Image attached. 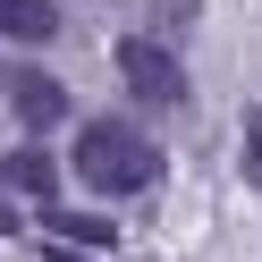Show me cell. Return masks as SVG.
Wrapping results in <instances>:
<instances>
[{
	"label": "cell",
	"instance_id": "6da1fadb",
	"mask_svg": "<svg viewBox=\"0 0 262 262\" xmlns=\"http://www.w3.org/2000/svg\"><path fill=\"white\" fill-rule=\"evenodd\" d=\"M76 178L93 194H144L161 178V144L127 119H85L76 127Z\"/></svg>",
	"mask_w": 262,
	"mask_h": 262
},
{
	"label": "cell",
	"instance_id": "7a4b0ae2",
	"mask_svg": "<svg viewBox=\"0 0 262 262\" xmlns=\"http://www.w3.org/2000/svg\"><path fill=\"white\" fill-rule=\"evenodd\" d=\"M119 76H127V93H136L144 110H186V68H178L169 42L127 34V42H119Z\"/></svg>",
	"mask_w": 262,
	"mask_h": 262
},
{
	"label": "cell",
	"instance_id": "3957f363",
	"mask_svg": "<svg viewBox=\"0 0 262 262\" xmlns=\"http://www.w3.org/2000/svg\"><path fill=\"white\" fill-rule=\"evenodd\" d=\"M9 102H17V119H26V127H59L68 85H59V76H42V68H26V76H9Z\"/></svg>",
	"mask_w": 262,
	"mask_h": 262
},
{
	"label": "cell",
	"instance_id": "277c9868",
	"mask_svg": "<svg viewBox=\"0 0 262 262\" xmlns=\"http://www.w3.org/2000/svg\"><path fill=\"white\" fill-rule=\"evenodd\" d=\"M42 228H51V245H76V254H102V245H119V228L102 220V211H42Z\"/></svg>",
	"mask_w": 262,
	"mask_h": 262
},
{
	"label": "cell",
	"instance_id": "5b68a950",
	"mask_svg": "<svg viewBox=\"0 0 262 262\" xmlns=\"http://www.w3.org/2000/svg\"><path fill=\"white\" fill-rule=\"evenodd\" d=\"M51 34H59L51 0H0V42H51Z\"/></svg>",
	"mask_w": 262,
	"mask_h": 262
},
{
	"label": "cell",
	"instance_id": "8992f818",
	"mask_svg": "<svg viewBox=\"0 0 262 262\" xmlns=\"http://www.w3.org/2000/svg\"><path fill=\"white\" fill-rule=\"evenodd\" d=\"M0 178H9L17 194H51V186H59V161L42 152V144H17V152L0 161Z\"/></svg>",
	"mask_w": 262,
	"mask_h": 262
},
{
	"label": "cell",
	"instance_id": "52a82bcc",
	"mask_svg": "<svg viewBox=\"0 0 262 262\" xmlns=\"http://www.w3.org/2000/svg\"><path fill=\"white\" fill-rule=\"evenodd\" d=\"M194 9H203V0H152V42L178 51V34H194Z\"/></svg>",
	"mask_w": 262,
	"mask_h": 262
},
{
	"label": "cell",
	"instance_id": "ba28073f",
	"mask_svg": "<svg viewBox=\"0 0 262 262\" xmlns=\"http://www.w3.org/2000/svg\"><path fill=\"white\" fill-rule=\"evenodd\" d=\"M245 169H254V186H262V110H245Z\"/></svg>",
	"mask_w": 262,
	"mask_h": 262
},
{
	"label": "cell",
	"instance_id": "9c48e42d",
	"mask_svg": "<svg viewBox=\"0 0 262 262\" xmlns=\"http://www.w3.org/2000/svg\"><path fill=\"white\" fill-rule=\"evenodd\" d=\"M51 262H85V254H76V245H51Z\"/></svg>",
	"mask_w": 262,
	"mask_h": 262
},
{
	"label": "cell",
	"instance_id": "30bf717a",
	"mask_svg": "<svg viewBox=\"0 0 262 262\" xmlns=\"http://www.w3.org/2000/svg\"><path fill=\"white\" fill-rule=\"evenodd\" d=\"M0 228H9V203H0Z\"/></svg>",
	"mask_w": 262,
	"mask_h": 262
}]
</instances>
